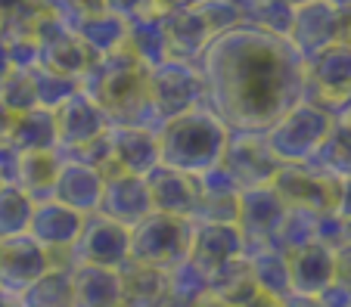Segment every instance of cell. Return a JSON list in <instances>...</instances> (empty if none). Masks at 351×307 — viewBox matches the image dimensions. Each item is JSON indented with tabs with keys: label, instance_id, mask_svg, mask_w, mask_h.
Returning a JSON list of instances; mask_svg holds the SVG:
<instances>
[{
	"label": "cell",
	"instance_id": "54",
	"mask_svg": "<svg viewBox=\"0 0 351 307\" xmlns=\"http://www.w3.org/2000/svg\"><path fill=\"white\" fill-rule=\"evenodd\" d=\"M339 248H351V217H342V245Z\"/></svg>",
	"mask_w": 351,
	"mask_h": 307
},
{
	"label": "cell",
	"instance_id": "53",
	"mask_svg": "<svg viewBox=\"0 0 351 307\" xmlns=\"http://www.w3.org/2000/svg\"><path fill=\"white\" fill-rule=\"evenodd\" d=\"M339 40L351 47V10L348 13H342V34H339Z\"/></svg>",
	"mask_w": 351,
	"mask_h": 307
},
{
	"label": "cell",
	"instance_id": "24",
	"mask_svg": "<svg viewBox=\"0 0 351 307\" xmlns=\"http://www.w3.org/2000/svg\"><path fill=\"white\" fill-rule=\"evenodd\" d=\"M162 31H165L168 59L178 62H196L202 56V50L208 47V40H212V31L206 28V22L199 19L193 7L162 13Z\"/></svg>",
	"mask_w": 351,
	"mask_h": 307
},
{
	"label": "cell",
	"instance_id": "34",
	"mask_svg": "<svg viewBox=\"0 0 351 307\" xmlns=\"http://www.w3.org/2000/svg\"><path fill=\"white\" fill-rule=\"evenodd\" d=\"M22 307H72V270L50 267L19 295Z\"/></svg>",
	"mask_w": 351,
	"mask_h": 307
},
{
	"label": "cell",
	"instance_id": "33",
	"mask_svg": "<svg viewBox=\"0 0 351 307\" xmlns=\"http://www.w3.org/2000/svg\"><path fill=\"white\" fill-rule=\"evenodd\" d=\"M311 165L326 171L336 181H348L351 177V124L348 121L332 118L330 134H326V140L314 152Z\"/></svg>",
	"mask_w": 351,
	"mask_h": 307
},
{
	"label": "cell",
	"instance_id": "56",
	"mask_svg": "<svg viewBox=\"0 0 351 307\" xmlns=\"http://www.w3.org/2000/svg\"><path fill=\"white\" fill-rule=\"evenodd\" d=\"M19 3H25V0H0V13H7V10L19 7Z\"/></svg>",
	"mask_w": 351,
	"mask_h": 307
},
{
	"label": "cell",
	"instance_id": "39",
	"mask_svg": "<svg viewBox=\"0 0 351 307\" xmlns=\"http://www.w3.org/2000/svg\"><path fill=\"white\" fill-rule=\"evenodd\" d=\"M0 103L7 106L10 115H22L28 109H38V96H34V84L28 68H13L7 78L0 81Z\"/></svg>",
	"mask_w": 351,
	"mask_h": 307
},
{
	"label": "cell",
	"instance_id": "13",
	"mask_svg": "<svg viewBox=\"0 0 351 307\" xmlns=\"http://www.w3.org/2000/svg\"><path fill=\"white\" fill-rule=\"evenodd\" d=\"M351 90V47L336 40L326 50L305 59V100L332 109Z\"/></svg>",
	"mask_w": 351,
	"mask_h": 307
},
{
	"label": "cell",
	"instance_id": "27",
	"mask_svg": "<svg viewBox=\"0 0 351 307\" xmlns=\"http://www.w3.org/2000/svg\"><path fill=\"white\" fill-rule=\"evenodd\" d=\"M243 258L252 270V280L258 286V292L274 295V298H286L292 292L289 289V264L286 254L280 248L267 245V242H245Z\"/></svg>",
	"mask_w": 351,
	"mask_h": 307
},
{
	"label": "cell",
	"instance_id": "9",
	"mask_svg": "<svg viewBox=\"0 0 351 307\" xmlns=\"http://www.w3.org/2000/svg\"><path fill=\"white\" fill-rule=\"evenodd\" d=\"M32 40L38 44V66L50 68V72L69 75V78H78L90 68L93 56L84 47V40L78 38L75 25L56 19L50 13H40L34 22Z\"/></svg>",
	"mask_w": 351,
	"mask_h": 307
},
{
	"label": "cell",
	"instance_id": "20",
	"mask_svg": "<svg viewBox=\"0 0 351 307\" xmlns=\"http://www.w3.org/2000/svg\"><path fill=\"white\" fill-rule=\"evenodd\" d=\"M286 217V205L271 187L245 189L239 193L237 227L245 242H271Z\"/></svg>",
	"mask_w": 351,
	"mask_h": 307
},
{
	"label": "cell",
	"instance_id": "7",
	"mask_svg": "<svg viewBox=\"0 0 351 307\" xmlns=\"http://www.w3.org/2000/svg\"><path fill=\"white\" fill-rule=\"evenodd\" d=\"M218 168L230 177L233 187H237L239 193H245V189L271 187L274 177H277V171H280V159L271 152L265 134L230 131Z\"/></svg>",
	"mask_w": 351,
	"mask_h": 307
},
{
	"label": "cell",
	"instance_id": "42",
	"mask_svg": "<svg viewBox=\"0 0 351 307\" xmlns=\"http://www.w3.org/2000/svg\"><path fill=\"white\" fill-rule=\"evenodd\" d=\"M314 242L320 245L339 248L342 245V217L339 214H317V224H314Z\"/></svg>",
	"mask_w": 351,
	"mask_h": 307
},
{
	"label": "cell",
	"instance_id": "45",
	"mask_svg": "<svg viewBox=\"0 0 351 307\" xmlns=\"http://www.w3.org/2000/svg\"><path fill=\"white\" fill-rule=\"evenodd\" d=\"M339 217H351V177L348 181H339V196H336V211Z\"/></svg>",
	"mask_w": 351,
	"mask_h": 307
},
{
	"label": "cell",
	"instance_id": "49",
	"mask_svg": "<svg viewBox=\"0 0 351 307\" xmlns=\"http://www.w3.org/2000/svg\"><path fill=\"white\" fill-rule=\"evenodd\" d=\"M280 301L283 298H274V295H265V292H258L249 304H243V307H280Z\"/></svg>",
	"mask_w": 351,
	"mask_h": 307
},
{
	"label": "cell",
	"instance_id": "48",
	"mask_svg": "<svg viewBox=\"0 0 351 307\" xmlns=\"http://www.w3.org/2000/svg\"><path fill=\"white\" fill-rule=\"evenodd\" d=\"M10 72H13V62H10V47H7V40L0 38V81L7 78Z\"/></svg>",
	"mask_w": 351,
	"mask_h": 307
},
{
	"label": "cell",
	"instance_id": "51",
	"mask_svg": "<svg viewBox=\"0 0 351 307\" xmlns=\"http://www.w3.org/2000/svg\"><path fill=\"white\" fill-rule=\"evenodd\" d=\"M159 3V10L162 13H168V10H180V7H193L196 0H156Z\"/></svg>",
	"mask_w": 351,
	"mask_h": 307
},
{
	"label": "cell",
	"instance_id": "17",
	"mask_svg": "<svg viewBox=\"0 0 351 307\" xmlns=\"http://www.w3.org/2000/svg\"><path fill=\"white\" fill-rule=\"evenodd\" d=\"M97 211L128 230L137 227L143 217L153 214L146 181L137 174H109V177H103V196H99Z\"/></svg>",
	"mask_w": 351,
	"mask_h": 307
},
{
	"label": "cell",
	"instance_id": "10",
	"mask_svg": "<svg viewBox=\"0 0 351 307\" xmlns=\"http://www.w3.org/2000/svg\"><path fill=\"white\" fill-rule=\"evenodd\" d=\"M271 189L280 196V202L286 208H302V211H311V214L336 211L339 181L330 177L326 171H320V168H314L311 161L280 165Z\"/></svg>",
	"mask_w": 351,
	"mask_h": 307
},
{
	"label": "cell",
	"instance_id": "46",
	"mask_svg": "<svg viewBox=\"0 0 351 307\" xmlns=\"http://www.w3.org/2000/svg\"><path fill=\"white\" fill-rule=\"evenodd\" d=\"M280 307H324L320 304V298H314V295H286L283 301H280Z\"/></svg>",
	"mask_w": 351,
	"mask_h": 307
},
{
	"label": "cell",
	"instance_id": "52",
	"mask_svg": "<svg viewBox=\"0 0 351 307\" xmlns=\"http://www.w3.org/2000/svg\"><path fill=\"white\" fill-rule=\"evenodd\" d=\"M10 121H13V115L7 112V106L0 103V143L7 140V131H10Z\"/></svg>",
	"mask_w": 351,
	"mask_h": 307
},
{
	"label": "cell",
	"instance_id": "55",
	"mask_svg": "<svg viewBox=\"0 0 351 307\" xmlns=\"http://www.w3.org/2000/svg\"><path fill=\"white\" fill-rule=\"evenodd\" d=\"M326 3H330V7H336L339 13H348V10H351V0H326Z\"/></svg>",
	"mask_w": 351,
	"mask_h": 307
},
{
	"label": "cell",
	"instance_id": "22",
	"mask_svg": "<svg viewBox=\"0 0 351 307\" xmlns=\"http://www.w3.org/2000/svg\"><path fill=\"white\" fill-rule=\"evenodd\" d=\"M196 187H199V199H196L193 224H237L239 189L233 187V181L218 165L196 174Z\"/></svg>",
	"mask_w": 351,
	"mask_h": 307
},
{
	"label": "cell",
	"instance_id": "4",
	"mask_svg": "<svg viewBox=\"0 0 351 307\" xmlns=\"http://www.w3.org/2000/svg\"><path fill=\"white\" fill-rule=\"evenodd\" d=\"M332 127V112L326 106H317L311 100H302L292 106L283 118H277L265 131V140L271 152L280 159V165H302L311 161L320 143L326 140Z\"/></svg>",
	"mask_w": 351,
	"mask_h": 307
},
{
	"label": "cell",
	"instance_id": "23",
	"mask_svg": "<svg viewBox=\"0 0 351 307\" xmlns=\"http://www.w3.org/2000/svg\"><path fill=\"white\" fill-rule=\"evenodd\" d=\"M289 264V289L292 295H314L317 298L326 286L332 282V267H336V248L308 242L286 254Z\"/></svg>",
	"mask_w": 351,
	"mask_h": 307
},
{
	"label": "cell",
	"instance_id": "38",
	"mask_svg": "<svg viewBox=\"0 0 351 307\" xmlns=\"http://www.w3.org/2000/svg\"><path fill=\"white\" fill-rule=\"evenodd\" d=\"M292 13H295V3H289V0H252L245 10V22L261 28V31L286 38L292 25Z\"/></svg>",
	"mask_w": 351,
	"mask_h": 307
},
{
	"label": "cell",
	"instance_id": "36",
	"mask_svg": "<svg viewBox=\"0 0 351 307\" xmlns=\"http://www.w3.org/2000/svg\"><path fill=\"white\" fill-rule=\"evenodd\" d=\"M314 224H317V214L302 211V208H286L283 224H280L277 236H274L267 245L280 248L283 254H292L295 248L314 242Z\"/></svg>",
	"mask_w": 351,
	"mask_h": 307
},
{
	"label": "cell",
	"instance_id": "32",
	"mask_svg": "<svg viewBox=\"0 0 351 307\" xmlns=\"http://www.w3.org/2000/svg\"><path fill=\"white\" fill-rule=\"evenodd\" d=\"M125 47L143 62L146 68H156L168 59L165 31H162V16H143V19L128 22V40Z\"/></svg>",
	"mask_w": 351,
	"mask_h": 307
},
{
	"label": "cell",
	"instance_id": "47",
	"mask_svg": "<svg viewBox=\"0 0 351 307\" xmlns=\"http://www.w3.org/2000/svg\"><path fill=\"white\" fill-rule=\"evenodd\" d=\"M75 10H78V22L84 19V16H97V13H103V0H75ZM75 22V25H78Z\"/></svg>",
	"mask_w": 351,
	"mask_h": 307
},
{
	"label": "cell",
	"instance_id": "19",
	"mask_svg": "<svg viewBox=\"0 0 351 307\" xmlns=\"http://www.w3.org/2000/svg\"><path fill=\"white\" fill-rule=\"evenodd\" d=\"M143 181H146V189H149V202H153L156 214H171V217L193 221L196 199H199V187L193 174L174 171L168 165H156Z\"/></svg>",
	"mask_w": 351,
	"mask_h": 307
},
{
	"label": "cell",
	"instance_id": "35",
	"mask_svg": "<svg viewBox=\"0 0 351 307\" xmlns=\"http://www.w3.org/2000/svg\"><path fill=\"white\" fill-rule=\"evenodd\" d=\"M32 72V84H34V96H38V109H56L69 100L72 94H78V78H69V75L60 72H50L44 66H34L28 68Z\"/></svg>",
	"mask_w": 351,
	"mask_h": 307
},
{
	"label": "cell",
	"instance_id": "29",
	"mask_svg": "<svg viewBox=\"0 0 351 307\" xmlns=\"http://www.w3.org/2000/svg\"><path fill=\"white\" fill-rule=\"evenodd\" d=\"M121 292H125V307H165L171 298L165 270L131 264V261L121 267Z\"/></svg>",
	"mask_w": 351,
	"mask_h": 307
},
{
	"label": "cell",
	"instance_id": "40",
	"mask_svg": "<svg viewBox=\"0 0 351 307\" xmlns=\"http://www.w3.org/2000/svg\"><path fill=\"white\" fill-rule=\"evenodd\" d=\"M168 289H171V298L196 304L206 295V273L193 267L190 261H180L174 270H168Z\"/></svg>",
	"mask_w": 351,
	"mask_h": 307
},
{
	"label": "cell",
	"instance_id": "37",
	"mask_svg": "<svg viewBox=\"0 0 351 307\" xmlns=\"http://www.w3.org/2000/svg\"><path fill=\"white\" fill-rule=\"evenodd\" d=\"M32 208H34V199H28L19 187L0 189V239L25 233L28 221H32Z\"/></svg>",
	"mask_w": 351,
	"mask_h": 307
},
{
	"label": "cell",
	"instance_id": "14",
	"mask_svg": "<svg viewBox=\"0 0 351 307\" xmlns=\"http://www.w3.org/2000/svg\"><path fill=\"white\" fill-rule=\"evenodd\" d=\"M339 34H342V13L336 7H330L326 0H302L295 3L286 40L302 59H311L314 53L336 44Z\"/></svg>",
	"mask_w": 351,
	"mask_h": 307
},
{
	"label": "cell",
	"instance_id": "2",
	"mask_svg": "<svg viewBox=\"0 0 351 307\" xmlns=\"http://www.w3.org/2000/svg\"><path fill=\"white\" fill-rule=\"evenodd\" d=\"M146 81H149V68L128 47H121L109 56L93 59L90 68L81 75L78 87L81 94H87L103 109L109 124H134L156 131L149 96H146Z\"/></svg>",
	"mask_w": 351,
	"mask_h": 307
},
{
	"label": "cell",
	"instance_id": "21",
	"mask_svg": "<svg viewBox=\"0 0 351 307\" xmlns=\"http://www.w3.org/2000/svg\"><path fill=\"white\" fill-rule=\"evenodd\" d=\"M99 196H103V174L78 159H62L50 199H56L60 205L87 217V214H93L99 208Z\"/></svg>",
	"mask_w": 351,
	"mask_h": 307
},
{
	"label": "cell",
	"instance_id": "12",
	"mask_svg": "<svg viewBox=\"0 0 351 307\" xmlns=\"http://www.w3.org/2000/svg\"><path fill=\"white\" fill-rule=\"evenodd\" d=\"M159 165V143L156 131L134 124H109L106 131V159L99 165V174H137L146 177Z\"/></svg>",
	"mask_w": 351,
	"mask_h": 307
},
{
	"label": "cell",
	"instance_id": "3",
	"mask_svg": "<svg viewBox=\"0 0 351 307\" xmlns=\"http://www.w3.org/2000/svg\"><path fill=\"white\" fill-rule=\"evenodd\" d=\"M227 124L208 106H196L178 118L165 121L156 131L159 143V165H168L184 174H202L221 161L227 146Z\"/></svg>",
	"mask_w": 351,
	"mask_h": 307
},
{
	"label": "cell",
	"instance_id": "16",
	"mask_svg": "<svg viewBox=\"0 0 351 307\" xmlns=\"http://www.w3.org/2000/svg\"><path fill=\"white\" fill-rule=\"evenodd\" d=\"M47 270H50V254L28 233L0 239V292L22 295Z\"/></svg>",
	"mask_w": 351,
	"mask_h": 307
},
{
	"label": "cell",
	"instance_id": "18",
	"mask_svg": "<svg viewBox=\"0 0 351 307\" xmlns=\"http://www.w3.org/2000/svg\"><path fill=\"white\" fill-rule=\"evenodd\" d=\"M243 248H245V239L237 224H193L186 261L208 276L221 264L239 258Z\"/></svg>",
	"mask_w": 351,
	"mask_h": 307
},
{
	"label": "cell",
	"instance_id": "44",
	"mask_svg": "<svg viewBox=\"0 0 351 307\" xmlns=\"http://www.w3.org/2000/svg\"><path fill=\"white\" fill-rule=\"evenodd\" d=\"M332 282L351 295V248H336V267H332Z\"/></svg>",
	"mask_w": 351,
	"mask_h": 307
},
{
	"label": "cell",
	"instance_id": "28",
	"mask_svg": "<svg viewBox=\"0 0 351 307\" xmlns=\"http://www.w3.org/2000/svg\"><path fill=\"white\" fill-rule=\"evenodd\" d=\"M206 295H212L215 301H221L227 307H243L258 295V286H255L252 270H249L243 254L221 264L218 270H212L206 276Z\"/></svg>",
	"mask_w": 351,
	"mask_h": 307
},
{
	"label": "cell",
	"instance_id": "25",
	"mask_svg": "<svg viewBox=\"0 0 351 307\" xmlns=\"http://www.w3.org/2000/svg\"><path fill=\"white\" fill-rule=\"evenodd\" d=\"M72 307H125L121 270L78 264L72 270Z\"/></svg>",
	"mask_w": 351,
	"mask_h": 307
},
{
	"label": "cell",
	"instance_id": "57",
	"mask_svg": "<svg viewBox=\"0 0 351 307\" xmlns=\"http://www.w3.org/2000/svg\"><path fill=\"white\" fill-rule=\"evenodd\" d=\"M165 307H193V304H190V301H180V298H168Z\"/></svg>",
	"mask_w": 351,
	"mask_h": 307
},
{
	"label": "cell",
	"instance_id": "6",
	"mask_svg": "<svg viewBox=\"0 0 351 307\" xmlns=\"http://www.w3.org/2000/svg\"><path fill=\"white\" fill-rule=\"evenodd\" d=\"M193 221L171 217V214H149L137 227H131V264L156 270H174L186 261Z\"/></svg>",
	"mask_w": 351,
	"mask_h": 307
},
{
	"label": "cell",
	"instance_id": "5",
	"mask_svg": "<svg viewBox=\"0 0 351 307\" xmlns=\"http://www.w3.org/2000/svg\"><path fill=\"white\" fill-rule=\"evenodd\" d=\"M146 96H149V112H153L156 131L165 121L178 118V115L190 112V109L206 106V90H202L196 62L165 59L162 66L149 68Z\"/></svg>",
	"mask_w": 351,
	"mask_h": 307
},
{
	"label": "cell",
	"instance_id": "31",
	"mask_svg": "<svg viewBox=\"0 0 351 307\" xmlns=\"http://www.w3.org/2000/svg\"><path fill=\"white\" fill-rule=\"evenodd\" d=\"M75 31H78V38L84 40V47L90 50L93 59H99V56H109V53L125 47L128 22L121 19V16L103 10V13H97V16H84V19L75 25Z\"/></svg>",
	"mask_w": 351,
	"mask_h": 307
},
{
	"label": "cell",
	"instance_id": "8",
	"mask_svg": "<svg viewBox=\"0 0 351 307\" xmlns=\"http://www.w3.org/2000/svg\"><path fill=\"white\" fill-rule=\"evenodd\" d=\"M84 227V214L60 205L56 199H40L32 208V221L25 233L50 254V267H69L75 270L72 248Z\"/></svg>",
	"mask_w": 351,
	"mask_h": 307
},
{
	"label": "cell",
	"instance_id": "41",
	"mask_svg": "<svg viewBox=\"0 0 351 307\" xmlns=\"http://www.w3.org/2000/svg\"><path fill=\"white\" fill-rule=\"evenodd\" d=\"M103 7H106V13L121 16L125 22L143 19V16H162L156 0H103Z\"/></svg>",
	"mask_w": 351,
	"mask_h": 307
},
{
	"label": "cell",
	"instance_id": "11",
	"mask_svg": "<svg viewBox=\"0 0 351 307\" xmlns=\"http://www.w3.org/2000/svg\"><path fill=\"white\" fill-rule=\"evenodd\" d=\"M72 258L75 267L78 264H93V267L121 270L131 261V230L103 217L99 211L87 214L81 236L72 248Z\"/></svg>",
	"mask_w": 351,
	"mask_h": 307
},
{
	"label": "cell",
	"instance_id": "50",
	"mask_svg": "<svg viewBox=\"0 0 351 307\" xmlns=\"http://www.w3.org/2000/svg\"><path fill=\"white\" fill-rule=\"evenodd\" d=\"M332 118H339V121H348V124H351V90H348V96H345V100L339 103L336 109H332Z\"/></svg>",
	"mask_w": 351,
	"mask_h": 307
},
{
	"label": "cell",
	"instance_id": "15",
	"mask_svg": "<svg viewBox=\"0 0 351 307\" xmlns=\"http://www.w3.org/2000/svg\"><path fill=\"white\" fill-rule=\"evenodd\" d=\"M56 118V140H60V155H75L78 149L90 146L93 140L109 131V118L103 115V109L90 100L87 94H72L60 109L53 112Z\"/></svg>",
	"mask_w": 351,
	"mask_h": 307
},
{
	"label": "cell",
	"instance_id": "1",
	"mask_svg": "<svg viewBox=\"0 0 351 307\" xmlns=\"http://www.w3.org/2000/svg\"><path fill=\"white\" fill-rule=\"evenodd\" d=\"M206 106L227 131L265 134L305 100V59L286 38L243 25L215 34L196 59Z\"/></svg>",
	"mask_w": 351,
	"mask_h": 307
},
{
	"label": "cell",
	"instance_id": "58",
	"mask_svg": "<svg viewBox=\"0 0 351 307\" xmlns=\"http://www.w3.org/2000/svg\"><path fill=\"white\" fill-rule=\"evenodd\" d=\"M289 3H302V0H289Z\"/></svg>",
	"mask_w": 351,
	"mask_h": 307
},
{
	"label": "cell",
	"instance_id": "30",
	"mask_svg": "<svg viewBox=\"0 0 351 307\" xmlns=\"http://www.w3.org/2000/svg\"><path fill=\"white\" fill-rule=\"evenodd\" d=\"M62 168V155L56 152H19V171H16V187L28 199L40 202L50 199L56 183V174Z\"/></svg>",
	"mask_w": 351,
	"mask_h": 307
},
{
	"label": "cell",
	"instance_id": "26",
	"mask_svg": "<svg viewBox=\"0 0 351 307\" xmlns=\"http://www.w3.org/2000/svg\"><path fill=\"white\" fill-rule=\"evenodd\" d=\"M7 146L16 152H60L56 140V118L50 109H28L22 115H13L7 131Z\"/></svg>",
	"mask_w": 351,
	"mask_h": 307
},
{
	"label": "cell",
	"instance_id": "43",
	"mask_svg": "<svg viewBox=\"0 0 351 307\" xmlns=\"http://www.w3.org/2000/svg\"><path fill=\"white\" fill-rule=\"evenodd\" d=\"M44 13L56 16V19L69 22V25H75L78 22V10H75V0H34Z\"/></svg>",
	"mask_w": 351,
	"mask_h": 307
}]
</instances>
